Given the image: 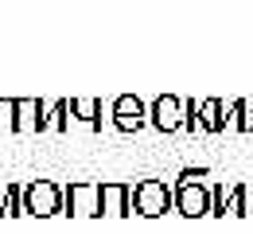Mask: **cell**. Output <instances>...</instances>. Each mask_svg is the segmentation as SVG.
<instances>
[{
	"mask_svg": "<svg viewBox=\"0 0 253 234\" xmlns=\"http://www.w3.org/2000/svg\"><path fill=\"white\" fill-rule=\"evenodd\" d=\"M175 211V187L164 184V180H140L132 184V215L140 219H160Z\"/></svg>",
	"mask_w": 253,
	"mask_h": 234,
	"instance_id": "1",
	"label": "cell"
},
{
	"mask_svg": "<svg viewBox=\"0 0 253 234\" xmlns=\"http://www.w3.org/2000/svg\"><path fill=\"white\" fill-rule=\"evenodd\" d=\"M24 215L35 219H51V215H63V187L55 180H35L24 187Z\"/></svg>",
	"mask_w": 253,
	"mask_h": 234,
	"instance_id": "2",
	"label": "cell"
},
{
	"mask_svg": "<svg viewBox=\"0 0 253 234\" xmlns=\"http://www.w3.org/2000/svg\"><path fill=\"white\" fill-rule=\"evenodd\" d=\"M63 215L97 219L101 215V184H70V187H63Z\"/></svg>",
	"mask_w": 253,
	"mask_h": 234,
	"instance_id": "3",
	"label": "cell"
},
{
	"mask_svg": "<svg viewBox=\"0 0 253 234\" xmlns=\"http://www.w3.org/2000/svg\"><path fill=\"white\" fill-rule=\"evenodd\" d=\"M109 117H113V129L121 133H140L148 125V105L136 98V94H117L109 105Z\"/></svg>",
	"mask_w": 253,
	"mask_h": 234,
	"instance_id": "4",
	"label": "cell"
},
{
	"mask_svg": "<svg viewBox=\"0 0 253 234\" xmlns=\"http://www.w3.org/2000/svg\"><path fill=\"white\" fill-rule=\"evenodd\" d=\"M148 125H152L156 133H164V137L183 133V98L160 94V98L148 105Z\"/></svg>",
	"mask_w": 253,
	"mask_h": 234,
	"instance_id": "5",
	"label": "cell"
},
{
	"mask_svg": "<svg viewBox=\"0 0 253 234\" xmlns=\"http://www.w3.org/2000/svg\"><path fill=\"white\" fill-rule=\"evenodd\" d=\"M175 211L183 219H203L211 215V191L203 184H175Z\"/></svg>",
	"mask_w": 253,
	"mask_h": 234,
	"instance_id": "6",
	"label": "cell"
},
{
	"mask_svg": "<svg viewBox=\"0 0 253 234\" xmlns=\"http://www.w3.org/2000/svg\"><path fill=\"white\" fill-rule=\"evenodd\" d=\"M101 215H132V187L128 184H101Z\"/></svg>",
	"mask_w": 253,
	"mask_h": 234,
	"instance_id": "7",
	"label": "cell"
},
{
	"mask_svg": "<svg viewBox=\"0 0 253 234\" xmlns=\"http://www.w3.org/2000/svg\"><path fill=\"white\" fill-rule=\"evenodd\" d=\"M39 117H43V101L16 98V133H39Z\"/></svg>",
	"mask_w": 253,
	"mask_h": 234,
	"instance_id": "8",
	"label": "cell"
},
{
	"mask_svg": "<svg viewBox=\"0 0 253 234\" xmlns=\"http://www.w3.org/2000/svg\"><path fill=\"white\" fill-rule=\"evenodd\" d=\"M66 113H70V101H51V105H47V101H43V117H39V133H63L66 125H70V117H66Z\"/></svg>",
	"mask_w": 253,
	"mask_h": 234,
	"instance_id": "9",
	"label": "cell"
},
{
	"mask_svg": "<svg viewBox=\"0 0 253 234\" xmlns=\"http://www.w3.org/2000/svg\"><path fill=\"white\" fill-rule=\"evenodd\" d=\"M70 117H78L90 129H101V101L97 98H70Z\"/></svg>",
	"mask_w": 253,
	"mask_h": 234,
	"instance_id": "10",
	"label": "cell"
},
{
	"mask_svg": "<svg viewBox=\"0 0 253 234\" xmlns=\"http://www.w3.org/2000/svg\"><path fill=\"white\" fill-rule=\"evenodd\" d=\"M199 121H203V129L207 133H222V101H203L199 105Z\"/></svg>",
	"mask_w": 253,
	"mask_h": 234,
	"instance_id": "11",
	"label": "cell"
},
{
	"mask_svg": "<svg viewBox=\"0 0 253 234\" xmlns=\"http://www.w3.org/2000/svg\"><path fill=\"white\" fill-rule=\"evenodd\" d=\"M183 133H203V121H199V105L191 98H183Z\"/></svg>",
	"mask_w": 253,
	"mask_h": 234,
	"instance_id": "12",
	"label": "cell"
},
{
	"mask_svg": "<svg viewBox=\"0 0 253 234\" xmlns=\"http://www.w3.org/2000/svg\"><path fill=\"white\" fill-rule=\"evenodd\" d=\"M0 133H16V98H0Z\"/></svg>",
	"mask_w": 253,
	"mask_h": 234,
	"instance_id": "13",
	"label": "cell"
},
{
	"mask_svg": "<svg viewBox=\"0 0 253 234\" xmlns=\"http://www.w3.org/2000/svg\"><path fill=\"white\" fill-rule=\"evenodd\" d=\"M203 180H207V168H183L175 184H203Z\"/></svg>",
	"mask_w": 253,
	"mask_h": 234,
	"instance_id": "14",
	"label": "cell"
},
{
	"mask_svg": "<svg viewBox=\"0 0 253 234\" xmlns=\"http://www.w3.org/2000/svg\"><path fill=\"white\" fill-rule=\"evenodd\" d=\"M238 121L242 129H253V101H238Z\"/></svg>",
	"mask_w": 253,
	"mask_h": 234,
	"instance_id": "15",
	"label": "cell"
}]
</instances>
